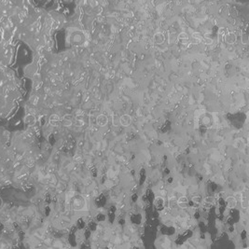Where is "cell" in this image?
<instances>
[{
    "instance_id": "6da1fadb",
    "label": "cell",
    "mask_w": 249,
    "mask_h": 249,
    "mask_svg": "<svg viewBox=\"0 0 249 249\" xmlns=\"http://www.w3.org/2000/svg\"><path fill=\"white\" fill-rule=\"evenodd\" d=\"M120 123L122 125V126H130L132 123V118L129 116V115H123V116H121L120 118Z\"/></svg>"
},
{
    "instance_id": "7a4b0ae2",
    "label": "cell",
    "mask_w": 249,
    "mask_h": 249,
    "mask_svg": "<svg viewBox=\"0 0 249 249\" xmlns=\"http://www.w3.org/2000/svg\"><path fill=\"white\" fill-rule=\"evenodd\" d=\"M177 204L179 207H181L183 209L189 207V199L186 196H181L177 200Z\"/></svg>"
},
{
    "instance_id": "3957f363",
    "label": "cell",
    "mask_w": 249,
    "mask_h": 249,
    "mask_svg": "<svg viewBox=\"0 0 249 249\" xmlns=\"http://www.w3.org/2000/svg\"><path fill=\"white\" fill-rule=\"evenodd\" d=\"M226 204L228 208H234L237 205V199L234 196H229L226 199Z\"/></svg>"
},
{
    "instance_id": "277c9868",
    "label": "cell",
    "mask_w": 249,
    "mask_h": 249,
    "mask_svg": "<svg viewBox=\"0 0 249 249\" xmlns=\"http://www.w3.org/2000/svg\"><path fill=\"white\" fill-rule=\"evenodd\" d=\"M154 205L159 211H161L164 208V201L161 197H157L154 201Z\"/></svg>"
},
{
    "instance_id": "5b68a950",
    "label": "cell",
    "mask_w": 249,
    "mask_h": 249,
    "mask_svg": "<svg viewBox=\"0 0 249 249\" xmlns=\"http://www.w3.org/2000/svg\"><path fill=\"white\" fill-rule=\"evenodd\" d=\"M107 118L104 116V115H100V116H98V118H97V124H98L100 127H104V126H106L107 124Z\"/></svg>"
},
{
    "instance_id": "8992f818",
    "label": "cell",
    "mask_w": 249,
    "mask_h": 249,
    "mask_svg": "<svg viewBox=\"0 0 249 249\" xmlns=\"http://www.w3.org/2000/svg\"><path fill=\"white\" fill-rule=\"evenodd\" d=\"M203 204L205 208H210L213 204H214V198L213 197H206L204 198L203 201Z\"/></svg>"
},
{
    "instance_id": "52a82bcc",
    "label": "cell",
    "mask_w": 249,
    "mask_h": 249,
    "mask_svg": "<svg viewBox=\"0 0 249 249\" xmlns=\"http://www.w3.org/2000/svg\"><path fill=\"white\" fill-rule=\"evenodd\" d=\"M63 124L64 126H66V127L71 126L72 125V116H70V115H66V116H64L63 118Z\"/></svg>"
},
{
    "instance_id": "ba28073f",
    "label": "cell",
    "mask_w": 249,
    "mask_h": 249,
    "mask_svg": "<svg viewBox=\"0 0 249 249\" xmlns=\"http://www.w3.org/2000/svg\"><path fill=\"white\" fill-rule=\"evenodd\" d=\"M59 121H60V118L58 116H56V115H53V116L50 117V123H52L53 126L58 124Z\"/></svg>"
},
{
    "instance_id": "9c48e42d",
    "label": "cell",
    "mask_w": 249,
    "mask_h": 249,
    "mask_svg": "<svg viewBox=\"0 0 249 249\" xmlns=\"http://www.w3.org/2000/svg\"><path fill=\"white\" fill-rule=\"evenodd\" d=\"M203 123L205 126H209V125L212 123V120L209 118H203Z\"/></svg>"
},
{
    "instance_id": "30bf717a",
    "label": "cell",
    "mask_w": 249,
    "mask_h": 249,
    "mask_svg": "<svg viewBox=\"0 0 249 249\" xmlns=\"http://www.w3.org/2000/svg\"><path fill=\"white\" fill-rule=\"evenodd\" d=\"M192 201L195 203H201V198L200 196H196V197H193L192 198Z\"/></svg>"
},
{
    "instance_id": "8fae6325",
    "label": "cell",
    "mask_w": 249,
    "mask_h": 249,
    "mask_svg": "<svg viewBox=\"0 0 249 249\" xmlns=\"http://www.w3.org/2000/svg\"><path fill=\"white\" fill-rule=\"evenodd\" d=\"M242 200V207H244V208H247V206H248V203H247V200L246 199H241Z\"/></svg>"
}]
</instances>
